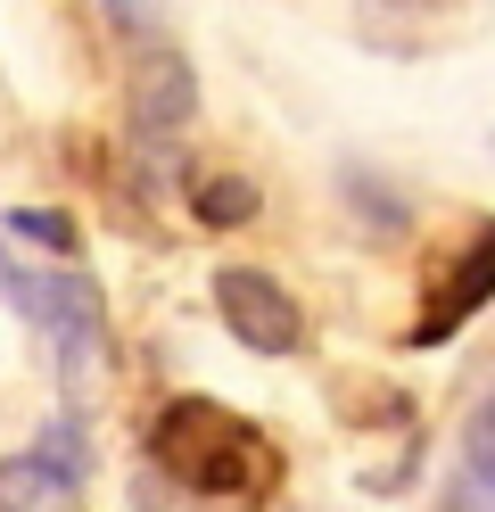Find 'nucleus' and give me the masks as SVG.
<instances>
[{"instance_id":"obj_2","label":"nucleus","mask_w":495,"mask_h":512,"mask_svg":"<svg viewBox=\"0 0 495 512\" xmlns=\"http://www.w3.org/2000/svg\"><path fill=\"white\" fill-rule=\"evenodd\" d=\"M215 306H223V331L240 339L248 356H297V347H306L297 298L281 290L273 273H256V265H223L215 273Z\"/></svg>"},{"instance_id":"obj_9","label":"nucleus","mask_w":495,"mask_h":512,"mask_svg":"<svg viewBox=\"0 0 495 512\" xmlns=\"http://www.w3.org/2000/svg\"><path fill=\"white\" fill-rule=\"evenodd\" d=\"M446 512H495V471H471V463H462L454 488H446Z\"/></svg>"},{"instance_id":"obj_3","label":"nucleus","mask_w":495,"mask_h":512,"mask_svg":"<svg viewBox=\"0 0 495 512\" xmlns=\"http://www.w3.org/2000/svg\"><path fill=\"white\" fill-rule=\"evenodd\" d=\"M124 116L141 141H174L182 124L198 116V67L174 50V42H141L124 67Z\"/></svg>"},{"instance_id":"obj_4","label":"nucleus","mask_w":495,"mask_h":512,"mask_svg":"<svg viewBox=\"0 0 495 512\" xmlns=\"http://www.w3.org/2000/svg\"><path fill=\"white\" fill-rule=\"evenodd\" d=\"M487 298H495V223H487V232H479L471 248L454 256V273L438 281V298H429V314L413 323V347H438V339H454V331L471 323V314H479Z\"/></svg>"},{"instance_id":"obj_8","label":"nucleus","mask_w":495,"mask_h":512,"mask_svg":"<svg viewBox=\"0 0 495 512\" xmlns=\"http://www.w3.org/2000/svg\"><path fill=\"white\" fill-rule=\"evenodd\" d=\"M33 455H42L50 471H66V479H75V488L91 479V455H83V438H75V422H50V438L33 446Z\"/></svg>"},{"instance_id":"obj_10","label":"nucleus","mask_w":495,"mask_h":512,"mask_svg":"<svg viewBox=\"0 0 495 512\" xmlns=\"http://www.w3.org/2000/svg\"><path fill=\"white\" fill-rule=\"evenodd\" d=\"M347 190H355V207L372 215V223H388V232H405V199H388V190H372L363 174H347Z\"/></svg>"},{"instance_id":"obj_6","label":"nucleus","mask_w":495,"mask_h":512,"mask_svg":"<svg viewBox=\"0 0 495 512\" xmlns=\"http://www.w3.org/2000/svg\"><path fill=\"white\" fill-rule=\"evenodd\" d=\"M190 215L207 223V232H231V223L256 215V182L248 174H198L190 182Z\"/></svg>"},{"instance_id":"obj_11","label":"nucleus","mask_w":495,"mask_h":512,"mask_svg":"<svg viewBox=\"0 0 495 512\" xmlns=\"http://www.w3.org/2000/svg\"><path fill=\"white\" fill-rule=\"evenodd\" d=\"M99 9H108L124 34H157V9H149V0H99Z\"/></svg>"},{"instance_id":"obj_12","label":"nucleus","mask_w":495,"mask_h":512,"mask_svg":"<svg viewBox=\"0 0 495 512\" xmlns=\"http://www.w3.org/2000/svg\"><path fill=\"white\" fill-rule=\"evenodd\" d=\"M471 422H479V430H487V438H495V397H487V405H479V413H471Z\"/></svg>"},{"instance_id":"obj_1","label":"nucleus","mask_w":495,"mask_h":512,"mask_svg":"<svg viewBox=\"0 0 495 512\" xmlns=\"http://www.w3.org/2000/svg\"><path fill=\"white\" fill-rule=\"evenodd\" d=\"M149 455L157 471L174 479V488L190 496H223V504H256V496H273L281 488V455H273V438L248 430L231 405L215 397H174L149 422Z\"/></svg>"},{"instance_id":"obj_5","label":"nucleus","mask_w":495,"mask_h":512,"mask_svg":"<svg viewBox=\"0 0 495 512\" xmlns=\"http://www.w3.org/2000/svg\"><path fill=\"white\" fill-rule=\"evenodd\" d=\"M0 512H75V479L50 471L42 455H9L0 463Z\"/></svg>"},{"instance_id":"obj_7","label":"nucleus","mask_w":495,"mask_h":512,"mask_svg":"<svg viewBox=\"0 0 495 512\" xmlns=\"http://www.w3.org/2000/svg\"><path fill=\"white\" fill-rule=\"evenodd\" d=\"M9 232L25 248H50V256H75V215H58V207H17L9 215Z\"/></svg>"}]
</instances>
